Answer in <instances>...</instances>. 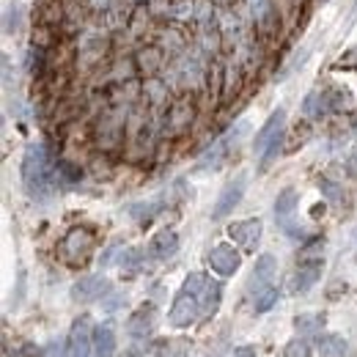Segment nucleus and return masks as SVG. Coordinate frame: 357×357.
Wrapping results in <instances>:
<instances>
[{
  "instance_id": "obj_1",
  "label": "nucleus",
  "mask_w": 357,
  "mask_h": 357,
  "mask_svg": "<svg viewBox=\"0 0 357 357\" xmlns=\"http://www.w3.org/2000/svg\"><path fill=\"white\" fill-rule=\"evenodd\" d=\"M55 159L58 157H53L47 151V146H42V143H31L25 148L19 173H22V187L33 201H47L53 187L58 184L55 182Z\"/></svg>"
},
{
  "instance_id": "obj_2",
  "label": "nucleus",
  "mask_w": 357,
  "mask_h": 357,
  "mask_svg": "<svg viewBox=\"0 0 357 357\" xmlns=\"http://www.w3.org/2000/svg\"><path fill=\"white\" fill-rule=\"evenodd\" d=\"M127 119H130V107L127 105H107L91 121V143L102 154L124 148V143H127Z\"/></svg>"
},
{
  "instance_id": "obj_3",
  "label": "nucleus",
  "mask_w": 357,
  "mask_h": 357,
  "mask_svg": "<svg viewBox=\"0 0 357 357\" xmlns=\"http://www.w3.org/2000/svg\"><path fill=\"white\" fill-rule=\"evenodd\" d=\"M207 278L209 275H204V272H190L184 278V284L179 288V294L173 297V305L168 311L171 327L184 330V327H190V324H195L201 319V299H198V294H201V288L207 284Z\"/></svg>"
},
{
  "instance_id": "obj_4",
  "label": "nucleus",
  "mask_w": 357,
  "mask_h": 357,
  "mask_svg": "<svg viewBox=\"0 0 357 357\" xmlns=\"http://www.w3.org/2000/svg\"><path fill=\"white\" fill-rule=\"evenodd\" d=\"M195 94H179L173 96L171 107L165 110V116L159 119V132L162 138H179V135H187L195 124Z\"/></svg>"
},
{
  "instance_id": "obj_5",
  "label": "nucleus",
  "mask_w": 357,
  "mask_h": 357,
  "mask_svg": "<svg viewBox=\"0 0 357 357\" xmlns=\"http://www.w3.org/2000/svg\"><path fill=\"white\" fill-rule=\"evenodd\" d=\"M94 247H96V234L91 228H85V225H74L64 234V239L58 245V253H61L64 264L80 267L94 256Z\"/></svg>"
},
{
  "instance_id": "obj_6",
  "label": "nucleus",
  "mask_w": 357,
  "mask_h": 357,
  "mask_svg": "<svg viewBox=\"0 0 357 357\" xmlns=\"http://www.w3.org/2000/svg\"><path fill=\"white\" fill-rule=\"evenodd\" d=\"M247 17L253 22V31L259 33L261 42H272L281 36V8L278 0H245Z\"/></svg>"
},
{
  "instance_id": "obj_7",
  "label": "nucleus",
  "mask_w": 357,
  "mask_h": 357,
  "mask_svg": "<svg viewBox=\"0 0 357 357\" xmlns=\"http://www.w3.org/2000/svg\"><path fill=\"white\" fill-rule=\"evenodd\" d=\"M247 132V124L242 121V124H236V127H231L223 138H217V141L201 154V159H198V171H217L228 157H231V151L236 148V143L239 138Z\"/></svg>"
},
{
  "instance_id": "obj_8",
  "label": "nucleus",
  "mask_w": 357,
  "mask_h": 357,
  "mask_svg": "<svg viewBox=\"0 0 357 357\" xmlns=\"http://www.w3.org/2000/svg\"><path fill=\"white\" fill-rule=\"evenodd\" d=\"M264 234V223L259 217H247V220H236L228 225V239L242 250V253H256L259 242Z\"/></svg>"
},
{
  "instance_id": "obj_9",
  "label": "nucleus",
  "mask_w": 357,
  "mask_h": 357,
  "mask_svg": "<svg viewBox=\"0 0 357 357\" xmlns=\"http://www.w3.org/2000/svg\"><path fill=\"white\" fill-rule=\"evenodd\" d=\"M207 264L212 267L220 278H231L242 267V250L234 242H220L207 253Z\"/></svg>"
},
{
  "instance_id": "obj_10",
  "label": "nucleus",
  "mask_w": 357,
  "mask_h": 357,
  "mask_svg": "<svg viewBox=\"0 0 357 357\" xmlns=\"http://www.w3.org/2000/svg\"><path fill=\"white\" fill-rule=\"evenodd\" d=\"M67 355L69 357H91L94 355V324L91 316H77L67 338Z\"/></svg>"
},
{
  "instance_id": "obj_11",
  "label": "nucleus",
  "mask_w": 357,
  "mask_h": 357,
  "mask_svg": "<svg viewBox=\"0 0 357 357\" xmlns=\"http://www.w3.org/2000/svg\"><path fill=\"white\" fill-rule=\"evenodd\" d=\"M245 190H247V173H236L223 187V193L217 195V204H214L212 209V220H225L228 214L239 207V201L245 198Z\"/></svg>"
},
{
  "instance_id": "obj_12",
  "label": "nucleus",
  "mask_w": 357,
  "mask_h": 357,
  "mask_svg": "<svg viewBox=\"0 0 357 357\" xmlns=\"http://www.w3.org/2000/svg\"><path fill=\"white\" fill-rule=\"evenodd\" d=\"M151 42L168 55V58H179L182 53H187V47H190V36L179 28V25H171V28H159L157 25V31L151 33Z\"/></svg>"
},
{
  "instance_id": "obj_13",
  "label": "nucleus",
  "mask_w": 357,
  "mask_h": 357,
  "mask_svg": "<svg viewBox=\"0 0 357 357\" xmlns=\"http://www.w3.org/2000/svg\"><path fill=\"white\" fill-rule=\"evenodd\" d=\"M275 275H278V261L272 253H261L256 259V267L250 272V281H247V291L250 294H259L270 286H275Z\"/></svg>"
},
{
  "instance_id": "obj_14",
  "label": "nucleus",
  "mask_w": 357,
  "mask_h": 357,
  "mask_svg": "<svg viewBox=\"0 0 357 357\" xmlns=\"http://www.w3.org/2000/svg\"><path fill=\"white\" fill-rule=\"evenodd\" d=\"M284 132H286V110L278 107V110L264 121V127L256 132V138H253V151L261 157V154L270 148V143H275Z\"/></svg>"
},
{
  "instance_id": "obj_15",
  "label": "nucleus",
  "mask_w": 357,
  "mask_h": 357,
  "mask_svg": "<svg viewBox=\"0 0 357 357\" xmlns=\"http://www.w3.org/2000/svg\"><path fill=\"white\" fill-rule=\"evenodd\" d=\"M322 270H324V259H302L294 278H291V291L294 294H305L311 291L313 286L319 284L322 278Z\"/></svg>"
},
{
  "instance_id": "obj_16",
  "label": "nucleus",
  "mask_w": 357,
  "mask_h": 357,
  "mask_svg": "<svg viewBox=\"0 0 357 357\" xmlns=\"http://www.w3.org/2000/svg\"><path fill=\"white\" fill-rule=\"evenodd\" d=\"M168 55L151 42V44H141L138 53H135V64H138V71L141 77H154V74H162V69L168 67Z\"/></svg>"
},
{
  "instance_id": "obj_17",
  "label": "nucleus",
  "mask_w": 357,
  "mask_h": 357,
  "mask_svg": "<svg viewBox=\"0 0 357 357\" xmlns=\"http://www.w3.org/2000/svg\"><path fill=\"white\" fill-rule=\"evenodd\" d=\"M107 291H110V281L105 275H85V278H80L77 284L71 286V299L94 302V299H102Z\"/></svg>"
},
{
  "instance_id": "obj_18",
  "label": "nucleus",
  "mask_w": 357,
  "mask_h": 357,
  "mask_svg": "<svg viewBox=\"0 0 357 357\" xmlns=\"http://www.w3.org/2000/svg\"><path fill=\"white\" fill-rule=\"evenodd\" d=\"M179 253V234L173 228H162L154 234V239L148 242V256L157 261H168Z\"/></svg>"
},
{
  "instance_id": "obj_19",
  "label": "nucleus",
  "mask_w": 357,
  "mask_h": 357,
  "mask_svg": "<svg viewBox=\"0 0 357 357\" xmlns=\"http://www.w3.org/2000/svg\"><path fill=\"white\" fill-rule=\"evenodd\" d=\"M154 324H157V311H154V305H141V308L127 319V330H130L132 338H146V336H151Z\"/></svg>"
},
{
  "instance_id": "obj_20",
  "label": "nucleus",
  "mask_w": 357,
  "mask_h": 357,
  "mask_svg": "<svg viewBox=\"0 0 357 357\" xmlns=\"http://www.w3.org/2000/svg\"><path fill=\"white\" fill-rule=\"evenodd\" d=\"M330 110H333L330 91H322V88L311 91V94L305 96V102H302V116H305V119H311V121H316V119L327 116Z\"/></svg>"
},
{
  "instance_id": "obj_21",
  "label": "nucleus",
  "mask_w": 357,
  "mask_h": 357,
  "mask_svg": "<svg viewBox=\"0 0 357 357\" xmlns=\"http://www.w3.org/2000/svg\"><path fill=\"white\" fill-rule=\"evenodd\" d=\"M198 299H201V319H209V316L217 313V308L223 302V286L217 284V281H212V278H207Z\"/></svg>"
},
{
  "instance_id": "obj_22",
  "label": "nucleus",
  "mask_w": 357,
  "mask_h": 357,
  "mask_svg": "<svg viewBox=\"0 0 357 357\" xmlns=\"http://www.w3.org/2000/svg\"><path fill=\"white\" fill-rule=\"evenodd\" d=\"M116 355V330L113 324L94 327V357H113Z\"/></svg>"
},
{
  "instance_id": "obj_23",
  "label": "nucleus",
  "mask_w": 357,
  "mask_h": 357,
  "mask_svg": "<svg viewBox=\"0 0 357 357\" xmlns=\"http://www.w3.org/2000/svg\"><path fill=\"white\" fill-rule=\"evenodd\" d=\"M316 349H319V355L322 357H347L349 344H347L344 336H336V333H324V336H322V333H319Z\"/></svg>"
},
{
  "instance_id": "obj_24",
  "label": "nucleus",
  "mask_w": 357,
  "mask_h": 357,
  "mask_svg": "<svg viewBox=\"0 0 357 357\" xmlns=\"http://www.w3.org/2000/svg\"><path fill=\"white\" fill-rule=\"evenodd\" d=\"M297 204H299V193L294 190V187H286L284 193L275 198V220L286 225V223H291V217L297 212Z\"/></svg>"
},
{
  "instance_id": "obj_25",
  "label": "nucleus",
  "mask_w": 357,
  "mask_h": 357,
  "mask_svg": "<svg viewBox=\"0 0 357 357\" xmlns=\"http://www.w3.org/2000/svg\"><path fill=\"white\" fill-rule=\"evenodd\" d=\"M80 179H82V168L77 162H71L67 157L55 159V182L58 184H77Z\"/></svg>"
},
{
  "instance_id": "obj_26",
  "label": "nucleus",
  "mask_w": 357,
  "mask_h": 357,
  "mask_svg": "<svg viewBox=\"0 0 357 357\" xmlns=\"http://www.w3.org/2000/svg\"><path fill=\"white\" fill-rule=\"evenodd\" d=\"M294 327H297V333H302V336L319 333V330L324 327V313H299V316L294 319Z\"/></svg>"
},
{
  "instance_id": "obj_27",
  "label": "nucleus",
  "mask_w": 357,
  "mask_h": 357,
  "mask_svg": "<svg viewBox=\"0 0 357 357\" xmlns=\"http://www.w3.org/2000/svg\"><path fill=\"white\" fill-rule=\"evenodd\" d=\"M278 297H281V291H278L275 286H270V288H264V291L253 294V311H256V313H267V311H272V308L278 305Z\"/></svg>"
},
{
  "instance_id": "obj_28",
  "label": "nucleus",
  "mask_w": 357,
  "mask_h": 357,
  "mask_svg": "<svg viewBox=\"0 0 357 357\" xmlns=\"http://www.w3.org/2000/svg\"><path fill=\"white\" fill-rule=\"evenodd\" d=\"M319 190H322V195L327 198V204H333V207H341V204H344V187H341L338 182L322 176V179H319Z\"/></svg>"
},
{
  "instance_id": "obj_29",
  "label": "nucleus",
  "mask_w": 357,
  "mask_h": 357,
  "mask_svg": "<svg viewBox=\"0 0 357 357\" xmlns=\"http://www.w3.org/2000/svg\"><path fill=\"white\" fill-rule=\"evenodd\" d=\"M119 267L124 270V272H138L143 267V250L141 247H127V250H121V256H119Z\"/></svg>"
},
{
  "instance_id": "obj_30",
  "label": "nucleus",
  "mask_w": 357,
  "mask_h": 357,
  "mask_svg": "<svg viewBox=\"0 0 357 357\" xmlns=\"http://www.w3.org/2000/svg\"><path fill=\"white\" fill-rule=\"evenodd\" d=\"M162 207H165V201H143V204H132V207H130V214H132L138 223H148Z\"/></svg>"
},
{
  "instance_id": "obj_31",
  "label": "nucleus",
  "mask_w": 357,
  "mask_h": 357,
  "mask_svg": "<svg viewBox=\"0 0 357 357\" xmlns=\"http://www.w3.org/2000/svg\"><path fill=\"white\" fill-rule=\"evenodd\" d=\"M311 344L305 341V338H294V341H288L284 349V357H311Z\"/></svg>"
},
{
  "instance_id": "obj_32",
  "label": "nucleus",
  "mask_w": 357,
  "mask_h": 357,
  "mask_svg": "<svg viewBox=\"0 0 357 357\" xmlns=\"http://www.w3.org/2000/svg\"><path fill=\"white\" fill-rule=\"evenodd\" d=\"M17 28H19V3H11V6L6 8V19H3V31H6L8 36H14V33H17Z\"/></svg>"
},
{
  "instance_id": "obj_33",
  "label": "nucleus",
  "mask_w": 357,
  "mask_h": 357,
  "mask_svg": "<svg viewBox=\"0 0 357 357\" xmlns=\"http://www.w3.org/2000/svg\"><path fill=\"white\" fill-rule=\"evenodd\" d=\"M157 355L159 357H187V344H182V341H162Z\"/></svg>"
},
{
  "instance_id": "obj_34",
  "label": "nucleus",
  "mask_w": 357,
  "mask_h": 357,
  "mask_svg": "<svg viewBox=\"0 0 357 357\" xmlns=\"http://www.w3.org/2000/svg\"><path fill=\"white\" fill-rule=\"evenodd\" d=\"M85 6L91 8V14H96V17H105L113 6H116V0H85Z\"/></svg>"
},
{
  "instance_id": "obj_35",
  "label": "nucleus",
  "mask_w": 357,
  "mask_h": 357,
  "mask_svg": "<svg viewBox=\"0 0 357 357\" xmlns=\"http://www.w3.org/2000/svg\"><path fill=\"white\" fill-rule=\"evenodd\" d=\"M347 171H349L352 176H357V151L349 154V159H347Z\"/></svg>"
},
{
  "instance_id": "obj_36",
  "label": "nucleus",
  "mask_w": 357,
  "mask_h": 357,
  "mask_svg": "<svg viewBox=\"0 0 357 357\" xmlns=\"http://www.w3.org/2000/svg\"><path fill=\"white\" fill-rule=\"evenodd\" d=\"M234 357H256V349H253V347H239V349L234 352Z\"/></svg>"
},
{
  "instance_id": "obj_37",
  "label": "nucleus",
  "mask_w": 357,
  "mask_h": 357,
  "mask_svg": "<svg viewBox=\"0 0 357 357\" xmlns=\"http://www.w3.org/2000/svg\"><path fill=\"white\" fill-rule=\"evenodd\" d=\"M214 3H217L220 8H234V6H236V0H214Z\"/></svg>"
},
{
  "instance_id": "obj_38",
  "label": "nucleus",
  "mask_w": 357,
  "mask_h": 357,
  "mask_svg": "<svg viewBox=\"0 0 357 357\" xmlns=\"http://www.w3.org/2000/svg\"><path fill=\"white\" fill-rule=\"evenodd\" d=\"M355 135H357V121H355Z\"/></svg>"
}]
</instances>
